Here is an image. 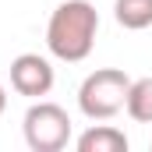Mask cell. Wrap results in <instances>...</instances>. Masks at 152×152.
Segmentation results:
<instances>
[{"instance_id": "2", "label": "cell", "mask_w": 152, "mask_h": 152, "mask_svg": "<svg viewBox=\"0 0 152 152\" xmlns=\"http://www.w3.org/2000/svg\"><path fill=\"white\" fill-rule=\"evenodd\" d=\"M127 88H131V78L120 67L92 71L81 81V88H78V106H81V113L88 120H110V117H117L124 110Z\"/></svg>"}, {"instance_id": "1", "label": "cell", "mask_w": 152, "mask_h": 152, "mask_svg": "<svg viewBox=\"0 0 152 152\" xmlns=\"http://www.w3.org/2000/svg\"><path fill=\"white\" fill-rule=\"evenodd\" d=\"M96 32H99V14L88 0H64L46 25V46L57 60L78 64L92 53L96 46Z\"/></svg>"}, {"instance_id": "5", "label": "cell", "mask_w": 152, "mask_h": 152, "mask_svg": "<svg viewBox=\"0 0 152 152\" xmlns=\"http://www.w3.org/2000/svg\"><path fill=\"white\" fill-rule=\"evenodd\" d=\"M78 152H127V134L117 131V127H88L81 138H78Z\"/></svg>"}, {"instance_id": "6", "label": "cell", "mask_w": 152, "mask_h": 152, "mask_svg": "<svg viewBox=\"0 0 152 152\" xmlns=\"http://www.w3.org/2000/svg\"><path fill=\"white\" fill-rule=\"evenodd\" d=\"M113 14H117V25L120 28L142 32V28L152 25V0H117Z\"/></svg>"}, {"instance_id": "4", "label": "cell", "mask_w": 152, "mask_h": 152, "mask_svg": "<svg viewBox=\"0 0 152 152\" xmlns=\"http://www.w3.org/2000/svg\"><path fill=\"white\" fill-rule=\"evenodd\" d=\"M11 85L18 96H28V99H39L53 88V67L46 57L39 53H21L11 60Z\"/></svg>"}, {"instance_id": "3", "label": "cell", "mask_w": 152, "mask_h": 152, "mask_svg": "<svg viewBox=\"0 0 152 152\" xmlns=\"http://www.w3.org/2000/svg\"><path fill=\"white\" fill-rule=\"evenodd\" d=\"M25 142L32 152H60L71 138V117L57 103H36L25 113Z\"/></svg>"}, {"instance_id": "7", "label": "cell", "mask_w": 152, "mask_h": 152, "mask_svg": "<svg viewBox=\"0 0 152 152\" xmlns=\"http://www.w3.org/2000/svg\"><path fill=\"white\" fill-rule=\"evenodd\" d=\"M124 110L131 113V120H138V124H152V78L131 81Z\"/></svg>"}, {"instance_id": "8", "label": "cell", "mask_w": 152, "mask_h": 152, "mask_svg": "<svg viewBox=\"0 0 152 152\" xmlns=\"http://www.w3.org/2000/svg\"><path fill=\"white\" fill-rule=\"evenodd\" d=\"M7 110V92H4V85H0V113Z\"/></svg>"}]
</instances>
